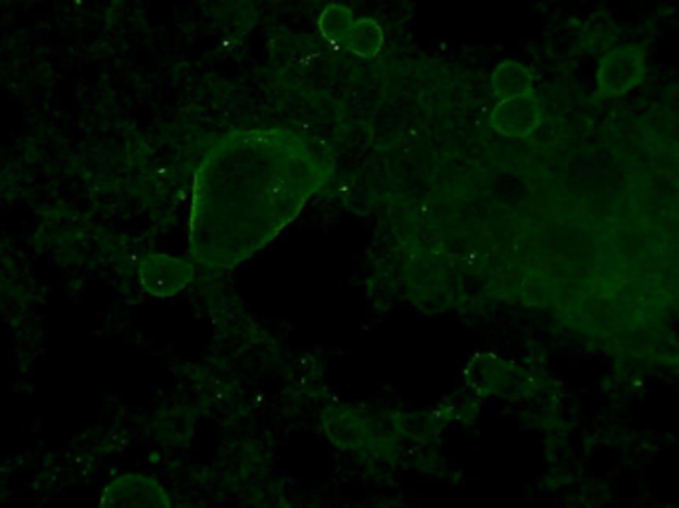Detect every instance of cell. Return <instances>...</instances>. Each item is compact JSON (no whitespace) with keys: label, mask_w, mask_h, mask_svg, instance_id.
I'll use <instances>...</instances> for the list:
<instances>
[{"label":"cell","mask_w":679,"mask_h":508,"mask_svg":"<svg viewBox=\"0 0 679 508\" xmlns=\"http://www.w3.org/2000/svg\"><path fill=\"white\" fill-rule=\"evenodd\" d=\"M542 121V105L535 95V91L517 95V98H505L503 104L496 105L493 125L496 131L509 135V137H524L540 125Z\"/></svg>","instance_id":"3957f363"},{"label":"cell","mask_w":679,"mask_h":508,"mask_svg":"<svg viewBox=\"0 0 679 508\" xmlns=\"http://www.w3.org/2000/svg\"><path fill=\"white\" fill-rule=\"evenodd\" d=\"M648 74V54L627 44L606 52L596 68V90L604 98H624L640 86Z\"/></svg>","instance_id":"7a4b0ae2"},{"label":"cell","mask_w":679,"mask_h":508,"mask_svg":"<svg viewBox=\"0 0 679 508\" xmlns=\"http://www.w3.org/2000/svg\"><path fill=\"white\" fill-rule=\"evenodd\" d=\"M332 157L290 130L227 133L197 171L193 240L209 264L250 256L332 175Z\"/></svg>","instance_id":"6da1fadb"},{"label":"cell","mask_w":679,"mask_h":508,"mask_svg":"<svg viewBox=\"0 0 679 508\" xmlns=\"http://www.w3.org/2000/svg\"><path fill=\"white\" fill-rule=\"evenodd\" d=\"M495 88L503 98H517V95H524L533 91V74L528 68H524L523 64L517 62H507L505 66H501V70H496L495 74Z\"/></svg>","instance_id":"277c9868"}]
</instances>
